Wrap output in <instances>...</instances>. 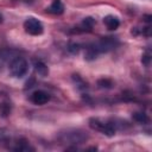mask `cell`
Wrapping results in <instances>:
<instances>
[{"label": "cell", "instance_id": "1", "mask_svg": "<svg viewBox=\"0 0 152 152\" xmlns=\"http://www.w3.org/2000/svg\"><path fill=\"white\" fill-rule=\"evenodd\" d=\"M58 139L62 142L76 145V144L86 142L88 140V134H87V132H84L82 129L72 128V129H66L64 132H61L58 135Z\"/></svg>", "mask_w": 152, "mask_h": 152}, {"label": "cell", "instance_id": "2", "mask_svg": "<svg viewBox=\"0 0 152 152\" xmlns=\"http://www.w3.org/2000/svg\"><path fill=\"white\" fill-rule=\"evenodd\" d=\"M28 71V63L24 57H14L10 63V74L15 78H23Z\"/></svg>", "mask_w": 152, "mask_h": 152}, {"label": "cell", "instance_id": "3", "mask_svg": "<svg viewBox=\"0 0 152 152\" xmlns=\"http://www.w3.org/2000/svg\"><path fill=\"white\" fill-rule=\"evenodd\" d=\"M119 44H120V42H119V39L116 37L109 36V37H103V38L99 39L97 42L93 43L91 45L97 51V53L101 55L103 52H109V51L116 49L119 46Z\"/></svg>", "mask_w": 152, "mask_h": 152}, {"label": "cell", "instance_id": "4", "mask_svg": "<svg viewBox=\"0 0 152 152\" xmlns=\"http://www.w3.org/2000/svg\"><path fill=\"white\" fill-rule=\"evenodd\" d=\"M24 28L28 34H32V36H39L44 31L43 24L36 18H27L24 21Z\"/></svg>", "mask_w": 152, "mask_h": 152}, {"label": "cell", "instance_id": "5", "mask_svg": "<svg viewBox=\"0 0 152 152\" xmlns=\"http://www.w3.org/2000/svg\"><path fill=\"white\" fill-rule=\"evenodd\" d=\"M30 99H31V102L32 103H34L37 106H42V104H45L50 100V96L44 90H37V91H34L31 95Z\"/></svg>", "mask_w": 152, "mask_h": 152}, {"label": "cell", "instance_id": "6", "mask_svg": "<svg viewBox=\"0 0 152 152\" xmlns=\"http://www.w3.org/2000/svg\"><path fill=\"white\" fill-rule=\"evenodd\" d=\"M33 66H34V71H36L39 76H42V77H45V76L49 74V68H48L46 64H45L43 61H40V59L34 61Z\"/></svg>", "mask_w": 152, "mask_h": 152}, {"label": "cell", "instance_id": "7", "mask_svg": "<svg viewBox=\"0 0 152 152\" xmlns=\"http://www.w3.org/2000/svg\"><path fill=\"white\" fill-rule=\"evenodd\" d=\"M103 23L108 30H116L120 25V20L114 15H107L103 18Z\"/></svg>", "mask_w": 152, "mask_h": 152}, {"label": "cell", "instance_id": "8", "mask_svg": "<svg viewBox=\"0 0 152 152\" xmlns=\"http://www.w3.org/2000/svg\"><path fill=\"white\" fill-rule=\"evenodd\" d=\"M48 11L50 13H53V14H62L64 12V5L61 0H53L51 2V5L49 6Z\"/></svg>", "mask_w": 152, "mask_h": 152}, {"label": "cell", "instance_id": "9", "mask_svg": "<svg viewBox=\"0 0 152 152\" xmlns=\"http://www.w3.org/2000/svg\"><path fill=\"white\" fill-rule=\"evenodd\" d=\"M17 145L14 147H12V150L14 151H20V152H27V151H34V148L25 140V139H20L15 142Z\"/></svg>", "mask_w": 152, "mask_h": 152}, {"label": "cell", "instance_id": "10", "mask_svg": "<svg viewBox=\"0 0 152 152\" xmlns=\"http://www.w3.org/2000/svg\"><path fill=\"white\" fill-rule=\"evenodd\" d=\"M132 118H133V120L137 121L138 124H147V122L150 121L147 114H145L144 112H135V113H133Z\"/></svg>", "mask_w": 152, "mask_h": 152}, {"label": "cell", "instance_id": "11", "mask_svg": "<svg viewBox=\"0 0 152 152\" xmlns=\"http://www.w3.org/2000/svg\"><path fill=\"white\" fill-rule=\"evenodd\" d=\"M10 139V132L6 128H0V142H7Z\"/></svg>", "mask_w": 152, "mask_h": 152}, {"label": "cell", "instance_id": "12", "mask_svg": "<svg viewBox=\"0 0 152 152\" xmlns=\"http://www.w3.org/2000/svg\"><path fill=\"white\" fill-rule=\"evenodd\" d=\"M141 63H142L145 66H150V63H151V52H150V50H147V51L142 55V57H141Z\"/></svg>", "mask_w": 152, "mask_h": 152}, {"label": "cell", "instance_id": "13", "mask_svg": "<svg viewBox=\"0 0 152 152\" xmlns=\"http://www.w3.org/2000/svg\"><path fill=\"white\" fill-rule=\"evenodd\" d=\"M82 25H83V27L90 30L94 26V19L93 18H89V17L88 18H84V20L82 21Z\"/></svg>", "mask_w": 152, "mask_h": 152}, {"label": "cell", "instance_id": "14", "mask_svg": "<svg viewBox=\"0 0 152 152\" xmlns=\"http://www.w3.org/2000/svg\"><path fill=\"white\" fill-rule=\"evenodd\" d=\"M99 86H100V88H106V89H108V88H112V86H113V83L109 81V80H100L99 82Z\"/></svg>", "mask_w": 152, "mask_h": 152}, {"label": "cell", "instance_id": "15", "mask_svg": "<svg viewBox=\"0 0 152 152\" xmlns=\"http://www.w3.org/2000/svg\"><path fill=\"white\" fill-rule=\"evenodd\" d=\"M78 50H80V45H78V44L71 43V44L69 45V51H70L71 53H77V52H78Z\"/></svg>", "mask_w": 152, "mask_h": 152}, {"label": "cell", "instance_id": "16", "mask_svg": "<svg viewBox=\"0 0 152 152\" xmlns=\"http://www.w3.org/2000/svg\"><path fill=\"white\" fill-rule=\"evenodd\" d=\"M0 21H1V15H0Z\"/></svg>", "mask_w": 152, "mask_h": 152}]
</instances>
